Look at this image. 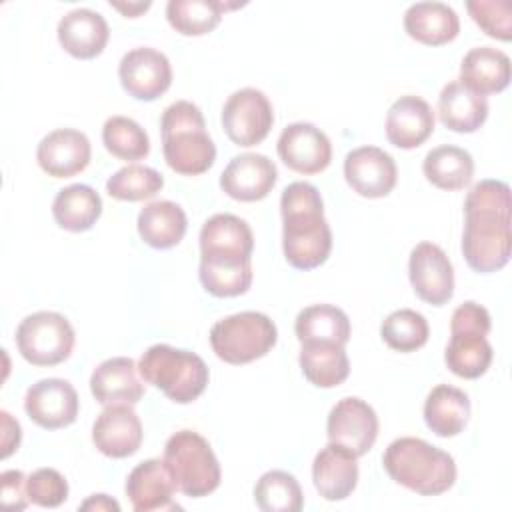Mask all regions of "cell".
I'll list each match as a JSON object with an SVG mask.
<instances>
[{
	"instance_id": "cell-1",
	"label": "cell",
	"mask_w": 512,
	"mask_h": 512,
	"mask_svg": "<svg viewBox=\"0 0 512 512\" xmlns=\"http://www.w3.org/2000/svg\"><path fill=\"white\" fill-rule=\"evenodd\" d=\"M512 196L502 180H480L464 200L462 254L474 272H496L510 260Z\"/></svg>"
},
{
	"instance_id": "cell-2",
	"label": "cell",
	"mask_w": 512,
	"mask_h": 512,
	"mask_svg": "<svg viewBox=\"0 0 512 512\" xmlns=\"http://www.w3.org/2000/svg\"><path fill=\"white\" fill-rule=\"evenodd\" d=\"M282 250L296 270H312L324 264L332 250V230L324 218V202L310 182H292L280 196Z\"/></svg>"
},
{
	"instance_id": "cell-3",
	"label": "cell",
	"mask_w": 512,
	"mask_h": 512,
	"mask_svg": "<svg viewBox=\"0 0 512 512\" xmlns=\"http://www.w3.org/2000/svg\"><path fill=\"white\" fill-rule=\"evenodd\" d=\"M382 464L396 484L422 496L444 494L456 482L454 458L414 436L392 440L384 450Z\"/></svg>"
},
{
	"instance_id": "cell-4",
	"label": "cell",
	"mask_w": 512,
	"mask_h": 512,
	"mask_svg": "<svg viewBox=\"0 0 512 512\" xmlns=\"http://www.w3.org/2000/svg\"><path fill=\"white\" fill-rule=\"evenodd\" d=\"M166 164L182 176L204 174L216 160V146L206 132L200 108L188 100L170 104L160 118Z\"/></svg>"
},
{
	"instance_id": "cell-5",
	"label": "cell",
	"mask_w": 512,
	"mask_h": 512,
	"mask_svg": "<svg viewBox=\"0 0 512 512\" xmlns=\"http://www.w3.org/2000/svg\"><path fill=\"white\" fill-rule=\"evenodd\" d=\"M138 372L146 384L162 390L176 404L194 402L208 386L206 362L188 350L154 344L142 352Z\"/></svg>"
},
{
	"instance_id": "cell-6",
	"label": "cell",
	"mask_w": 512,
	"mask_h": 512,
	"mask_svg": "<svg viewBox=\"0 0 512 512\" xmlns=\"http://www.w3.org/2000/svg\"><path fill=\"white\" fill-rule=\"evenodd\" d=\"M176 490L190 498L212 494L222 480L218 458L204 436L194 430L174 432L164 446L162 458Z\"/></svg>"
},
{
	"instance_id": "cell-7",
	"label": "cell",
	"mask_w": 512,
	"mask_h": 512,
	"mask_svg": "<svg viewBox=\"0 0 512 512\" xmlns=\"http://www.w3.org/2000/svg\"><path fill=\"white\" fill-rule=\"evenodd\" d=\"M278 340L276 324L262 312L246 310L218 320L210 330L214 354L228 364H248L266 356Z\"/></svg>"
},
{
	"instance_id": "cell-8",
	"label": "cell",
	"mask_w": 512,
	"mask_h": 512,
	"mask_svg": "<svg viewBox=\"0 0 512 512\" xmlns=\"http://www.w3.org/2000/svg\"><path fill=\"white\" fill-rule=\"evenodd\" d=\"M16 346L34 366H56L74 348V328L66 316L50 310L28 314L16 328Z\"/></svg>"
},
{
	"instance_id": "cell-9",
	"label": "cell",
	"mask_w": 512,
	"mask_h": 512,
	"mask_svg": "<svg viewBox=\"0 0 512 512\" xmlns=\"http://www.w3.org/2000/svg\"><path fill=\"white\" fill-rule=\"evenodd\" d=\"M274 124L268 96L256 88H240L228 96L222 108V128L236 146L260 144Z\"/></svg>"
},
{
	"instance_id": "cell-10",
	"label": "cell",
	"mask_w": 512,
	"mask_h": 512,
	"mask_svg": "<svg viewBox=\"0 0 512 512\" xmlns=\"http://www.w3.org/2000/svg\"><path fill=\"white\" fill-rule=\"evenodd\" d=\"M328 440L364 456L378 438V416L374 408L356 396L338 400L326 420Z\"/></svg>"
},
{
	"instance_id": "cell-11",
	"label": "cell",
	"mask_w": 512,
	"mask_h": 512,
	"mask_svg": "<svg viewBox=\"0 0 512 512\" xmlns=\"http://www.w3.org/2000/svg\"><path fill=\"white\" fill-rule=\"evenodd\" d=\"M408 278L416 296L432 306H444L454 294V268L438 244L420 242L412 248Z\"/></svg>"
},
{
	"instance_id": "cell-12",
	"label": "cell",
	"mask_w": 512,
	"mask_h": 512,
	"mask_svg": "<svg viewBox=\"0 0 512 512\" xmlns=\"http://www.w3.org/2000/svg\"><path fill=\"white\" fill-rule=\"evenodd\" d=\"M118 78L132 98L152 102L170 88L172 66L160 50L138 46L122 56Z\"/></svg>"
},
{
	"instance_id": "cell-13",
	"label": "cell",
	"mask_w": 512,
	"mask_h": 512,
	"mask_svg": "<svg viewBox=\"0 0 512 512\" xmlns=\"http://www.w3.org/2000/svg\"><path fill=\"white\" fill-rule=\"evenodd\" d=\"M78 394L68 380L42 378L24 396V410L34 424L46 430L70 426L78 416Z\"/></svg>"
},
{
	"instance_id": "cell-14",
	"label": "cell",
	"mask_w": 512,
	"mask_h": 512,
	"mask_svg": "<svg viewBox=\"0 0 512 512\" xmlns=\"http://www.w3.org/2000/svg\"><path fill=\"white\" fill-rule=\"evenodd\" d=\"M344 178L348 186L364 198L388 196L398 178L394 158L376 146H360L344 158Z\"/></svg>"
},
{
	"instance_id": "cell-15",
	"label": "cell",
	"mask_w": 512,
	"mask_h": 512,
	"mask_svg": "<svg viewBox=\"0 0 512 512\" xmlns=\"http://www.w3.org/2000/svg\"><path fill=\"white\" fill-rule=\"evenodd\" d=\"M280 160L298 174H318L332 160L328 136L310 122L288 124L278 138Z\"/></svg>"
},
{
	"instance_id": "cell-16",
	"label": "cell",
	"mask_w": 512,
	"mask_h": 512,
	"mask_svg": "<svg viewBox=\"0 0 512 512\" xmlns=\"http://www.w3.org/2000/svg\"><path fill=\"white\" fill-rule=\"evenodd\" d=\"M278 180L276 164L256 152L234 156L220 174V188L234 200L256 202L266 198Z\"/></svg>"
},
{
	"instance_id": "cell-17",
	"label": "cell",
	"mask_w": 512,
	"mask_h": 512,
	"mask_svg": "<svg viewBox=\"0 0 512 512\" xmlns=\"http://www.w3.org/2000/svg\"><path fill=\"white\" fill-rule=\"evenodd\" d=\"M142 436V422L130 404L106 406L92 426V442L108 458L136 454Z\"/></svg>"
},
{
	"instance_id": "cell-18",
	"label": "cell",
	"mask_w": 512,
	"mask_h": 512,
	"mask_svg": "<svg viewBox=\"0 0 512 512\" xmlns=\"http://www.w3.org/2000/svg\"><path fill=\"white\" fill-rule=\"evenodd\" d=\"M92 148L84 132L74 128H58L46 134L38 148V166L52 178H70L90 164Z\"/></svg>"
},
{
	"instance_id": "cell-19",
	"label": "cell",
	"mask_w": 512,
	"mask_h": 512,
	"mask_svg": "<svg viewBox=\"0 0 512 512\" xmlns=\"http://www.w3.org/2000/svg\"><path fill=\"white\" fill-rule=\"evenodd\" d=\"M434 112L430 104L414 94L400 96L386 114V138L392 146L412 150L424 144L434 132Z\"/></svg>"
},
{
	"instance_id": "cell-20",
	"label": "cell",
	"mask_w": 512,
	"mask_h": 512,
	"mask_svg": "<svg viewBox=\"0 0 512 512\" xmlns=\"http://www.w3.org/2000/svg\"><path fill=\"white\" fill-rule=\"evenodd\" d=\"M138 374V364L132 358H108L94 368L90 376V392L102 406H134L144 396V384L140 382Z\"/></svg>"
},
{
	"instance_id": "cell-21",
	"label": "cell",
	"mask_w": 512,
	"mask_h": 512,
	"mask_svg": "<svg viewBox=\"0 0 512 512\" xmlns=\"http://www.w3.org/2000/svg\"><path fill=\"white\" fill-rule=\"evenodd\" d=\"M356 454L348 448L328 442L312 462V480L318 494L328 500L348 498L358 484V462Z\"/></svg>"
},
{
	"instance_id": "cell-22",
	"label": "cell",
	"mask_w": 512,
	"mask_h": 512,
	"mask_svg": "<svg viewBox=\"0 0 512 512\" xmlns=\"http://www.w3.org/2000/svg\"><path fill=\"white\" fill-rule=\"evenodd\" d=\"M60 46L78 60H90L102 54L108 44L110 28L104 16L90 8H74L64 14L56 28Z\"/></svg>"
},
{
	"instance_id": "cell-23",
	"label": "cell",
	"mask_w": 512,
	"mask_h": 512,
	"mask_svg": "<svg viewBox=\"0 0 512 512\" xmlns=\"http://www.w3.org/2000/svg\"><path fill=\"white\" fill-rule=\"evenodd\" d=\"M126 496L136 512L174 510L180 508L174 502V480L166 466L158 458L140 462L126 478Z\"/></svg>"
},
{
	"instance_id": "cell-24",
	"label": "cell",
	"mask_w": 512,
	"mask_h": 512,
	"mask_svg": "<svg viewBox=\"0 0 512 512\" xmlns=\"http://www.w3.org/2000/svg\"><path fill=\"white\" fill-rule=\"evenodd\" d=\"M254 234L234 214H214L200 230V258H252Z\"/></svg>"
},
{
	"instance_id": "cell-25",
	"label": "cell",
	"mask_w": 512,
	"mask_h": 512,
	"mask_svg": "<svg viewBox=\"0 0 512 512\" xmlns=\"http://www.w3.org/2000/svg\"><path fill=\"white\" fill-rule=\"evenodd\" d=\"M404 30L416 42L442 46L458 36L460 18L456 10L444 2H416L404 12Z\"/></svg>"
},
{
	"instance_id": "cell-26",
	"label": "cell",
	"mask_w": 512,
	"mask_h": 512,
	"mask_svg": "<svg viewBox=\"0 0 512 512\" xmlns=\"http://www.w3.org/2000/svg\"><path fill=\"white\" fill-rule=\"evenodd\" d=\"M458 80L480 96L498 94L510 84V58L492 46L472 48L462 58Z\"/></svg>"
},
{
	"instance_id": "cell-27",
	"label": "cell",
	"mask_w": 512,
	"mask_h": 512,
	"mask_svg": "<svg viewBox=\"0 0 512 512\" xmlns=\"http://www.w3.org/2000/svg\"><path fill=\"white\" fill-rule=\"evenodd\" d=\"M438 118L454 132H476L488 118V100L466 88L460 80H452L438 96Z\"/></svg>"
},
{
	"instance_id": "cell-28",
	"label": "cell",
	"mask_w": 512,
	"mask_h": 512,
	"mask_svg": "<svg viewBox=\"0 0 512 512\" xmlns=\"http://www.w3.org/2000/svg\"><path fill=\"white\" fill-rule=\"evenodd\" d=\"M470 418L468 394L450 384H438L424 402V422L440 438L456 436Z\"/></svg>"
},
{
	"instance_id": "cell-29",
	"label": "cell",
	"mask_w": 512,
	"mask_h": 512,
	"mask_svg": "<svg viewBox=\"0 0 512 512\" xmlns=\"http://www.w3.org/2000/svg\"><path fill=\"white\" fill-rule=\"evenodd\" d=\"M136 224L140 238L148 246L166 250L180 244L188 228V218L180 204L172 200H156L140 210Z\"/></svg>"
},
{
	"instance_id": "cell-30",
	"label": "cell",
	"mask_w": 512,
	"mask_h": 512,
	"mask_svg": "<svg viewBox=\"0 0 512 512\" xmlns=\"http://www.w3.org/2000/svg\"><path fill=\"white\" fill-rule=\"evenodd\" d=\"M298 362L304 378L318 388H334L350 374L348 354L334 342H304Z\"/></svg>"
},
{
	"instance_id": "cell-31",
	"label": "cell",
	"mask_w": 512,
	"mask_h": 512,
	"mask_svg": "<svg viewBox=\"0 0 512 512\" xmlns=\"http://www.w3.org/2000/svg\"><path fill=\"white\" fill-rule=\"evenodd\" d=\"M102 214V198L88 184H70L62 188L52 202L56 224L68 232L90 230Z\"/></svg>"
},
{
	"instance_id": "cell-32",
	"label": "cell",
	"mask_w": 512,
	"mask_h": 512,
	"mask_svg": "<svg viewBox=\"0 0 512 512\" xmlns=\"http://www.w3.org/2000/svg\"><path fill=\"white\" fill-rule=\"evenodd\" d=\"M294 332L304 342H334L346 346L350 340V320L344 310L334 304H312L298 312Z\"/></svg>"
},
{
	"instance_id": "cell-33",
	"label": "cell",
	"mask_w": 512,
	"mask_h": 512,
	"mask_svg": "<svg viewBox=\"0 0 512 512\" xmlns=\"http://www.w3.org/2000/svg\"><path fill=\"white\" fill-rule=\"evenodd\" d=\"M422 172L426 180L440 190H462L474 176V160L468 150L442 144L424 156Z\"/></svg>"
},
{
	"instance_id": "cell-34",
	"label": "cell",
	"mask_w": 512,
	"mask_h": 512,
	"mask_svg": "<svg viewBox=\"0 0 512 512\" xmlns=\"http://www.w3.org/2000/svg\"><path fill=\"white\" fill-rule=\"evenodd\" d=\"M198 276L204 290L216 298L240 296L252 284V258H200Z\"/></svg>"
},
{
	"instance_id": "cell-35",
	"label": "cell",
	"mask_w": 512,
	"mask_h": 512,
	"mask_svg": "<svg viewBox=\"0 0 512 512\" xmlns=\"http://www.w3.org/2000/svg\"><path fill=\"white\" fill-rule=\"evenodd\" d=\"M492 346L478 332H450V342L444 352V362L452 374L460 378H480L492 364Z\"/></svg>"
},
{
	"instance_id": "cell-36",
	"label": "cell",
	"mask_w": 512,
	"mask_h": 512,
	"mask_svg": "<svg viewBox=\"0 0 512 512\" xmlns=\"http://www.w3.org/2000/svg\"><path fill=\"white\" fill-rule=\"evenodd\" d=\"M220 0H170L166 4L168 24L184 36H202L212 32L226 12Z\"/></svg>"
},
{
	"instance_id": "cell-37",
	"label": "cell",
	"mask_w": 512,
	"mask_h": 512,
	"mask_svg": "<svg viewBox=\"0 0 512 512\" xmlns=\"http://www.w3.org/2000/svg\"><path fill=\"white\" fill-rule=\"evenodd\" d=\"M254 502L264 512H298L304 496L298 480L284 470L262 474L254 486Z\"/></svg>"
},
{
	"instance_id": "cell-38",
	"label": "cell",
	"mask_w": 512,
	"mask_h": 512,
	"mask_svg": "<svg viewBox=\"0 0 512 512\" xmlns=\"http://www.w3.org/2000/svg\"><path fill=\"white\" fill-rule=\"evenodd\" d=\"M102 142L112 156L126 162L142 160L150 152L146 130L128 116H110L102 126Z\"/></svg>"
},
{
	"instance_id": "cell-39",
	"label": "cell",
	"mask_w": 512,
	"mask_h": 512,
	"mask_svg": "<svg viewBox=\"0 0 512 512\" xmlns=\"http://www.w3.org/2000/svg\"><path fill=\"white\" fill-rule=\"evenodd\" d=\"M382 340L396 352H414L428 342V320L410 308H400L388 314L380 326Z\"/></svg>"
},
{
	"instance_id": "cell-40",
	"label": "cell",
	"mask_w": 512,
	"mask_h": 512,
	"mask_svg": "<svg viewBox=\"0 0 512 512\" xmlns=\"http://www.w3.org/2000/svg\"><path fill=\"white\" fill-rule=\"evenodd\" d=\"M164 186V178L158 170L142 164H128L116 170L108 182L106 190L112 198L124 202H140L156 196Z\"/></svg>"
},
{
	"instance_id": "cell-41",
	"label": "cell",
	"mask_w": 512,
	"mask_h": 512,
	"mask_svg": "<svg viewBox=\"0 0 512 512\" xmlns=\"http://www.w3.org/2000/svg\"><path fill=\"white\" fill-rule=\"evenodd\" d=\"M466 10L472 20L496 40L512 38V4L510 0H468Z\"/></svg>"
},
{
	"instance_id": "cell-42",
	"label": "cell",
	"mask_w": 512,
	"mask_h": 512,
	"mask_svg": "<svg viewBox=\"0 0 512 512\" xmlns=\"http://www.w3.org/2000/svg\"><path fill=\"white\" fill-rule=\"evenodd\" d=\"M28 500L42 508H58L68 498V482L54 468H38L26 478Z\"/></svg>"
},
{
	"instance_id": "cell-43",
	"label": "cell",
	"mask_w": 512,
	"mask_h": 512,
	"mask_svg": "<svg viewBox=\"0 0 512 512\" xmlns=\"http://www.w3.org/2000/svg\"><path fill=\"white\" fill-rule=\"evenodd\" d=\"M490 314L484 306L478 302H464L452 312L450 320V332H478V334H488L490 332Z\"/></svg>"
},
{
	"instance_id": "cell-44",
	"label": "cell",
	"mask_w": 512,
	"mask_h": 512,
	"mask_svg": "<svg viewBox=\"0 0 512 512\" xmlns=\"http://www.w3.org/2000/svg\"><path fill=\"white\" fill-rule=\"evenodd\" d=\"M26 478L20 470H4L0 474V486H2V504L10 510H24L28 506V494H26Z\"/></svg>"
},
{
	"instance_id": "cell-45",
	"label": "cell",
	"mask_w": 512,
	"mask_h": 512,
	"mask_svg": "<svg viewBox=\"0 0 512 512\" xmlns=\"http://www.w3.org/2000/svg\"><path fill=\"white\" fill-rule=\"evenodd\" d=\"M0 416H2V458H8L20 446L22 430L18 420H14L6 410H2Z\"/></svg>"
},
{
	"instance_id": "cell-46",
	"label": "cell",
	"mask_w": 512,
	"mask_h": 512,
	"mask_svg": "<svg viewBox=\"0 0 512 512\" xmlns=\"http://www.w3.org/2000/svg\"><path fill=\"white\" fill-rule=\"evenodd\" d=\"M80 508L82 510H96V512H100V510H114V512H118L120 504L116 500H112L110 496H106V494H92L88 500H84L80 504Z\"/></svg>"
},
{
	"instance_id": "cell-47",
	"label": "cell",
	"mask_w": 512,
	"mask_h": 512,
	"mask_svg": "<svg viewBox=\"0 0 512 512\" xmlns=\"http://www.w3.org/2000/svg\"><path fill=\"white\" fill-rule=\"evenodd\" d=\"M110 6L112 8H116V10H120L126 18H136L140 12H144V10H148L150 8V2H136V4H122V2H110Z\"/></svg>"
}]
</instances>
